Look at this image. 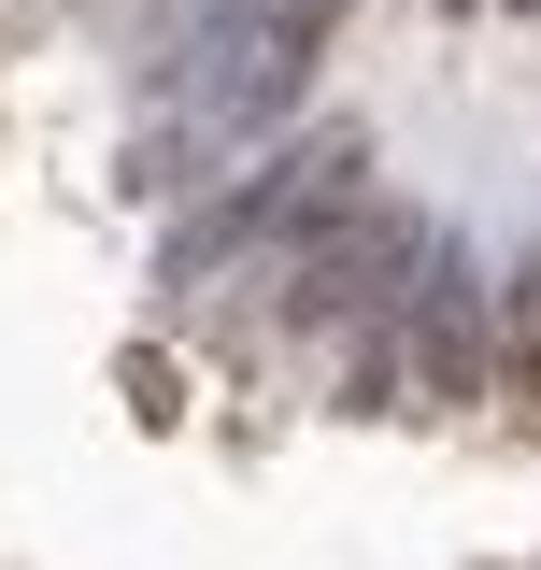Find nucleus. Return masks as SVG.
<instances>
[{
    "mask_svg": "<svg viewBox=\"0 0 541 570\" xmlns=\"http://www.w3.org/2000/svg\"><path fill=\"white\" fill-rule=\"evenodd\" d=\"M400 257H413L400 214H371V228L342 214L328 243H299V272H285V328H342L356 299H385V285H400Z\"/></svg>",
    "mask_w": 541,
    "mask_h": 570,
    "instance_id": "obj_2",
    "label": "nucleus"
},
{
    "mask_svg": "<svg viewBox=\"0 0 541 570\" xmlns=\"http://www.w3.org/2000/svg\"><path fill=\"white\" fill-rule=\"evenodd\" d=\"M356 171H371V142H356V129L299 142V157H270V171L214 214V228H186V272H200V257H228V243H328L342 214H356Z\"/></svg>",
    "mask_w": 541,
    "mask_h": 570,
    "instance_id": "obj_1",
    "label": "nucleus"
},
{
    "mask_svg": "<svg viewBox=\"0 0 541 570\" xmlns=\"http://www.w3.org/2000/svg\"><path fill=\"white\" fill-rule=\"evenodd\" d=\"M413 385H427L442 414H471L484 385H499V343H484L471 272H427V285H413Z\"/></svg>",
    "mask_w": 541,
    "mask_h": 570,
    "instance_id": "obj_3",
    "label": "nucleus"
}]
</instances>
